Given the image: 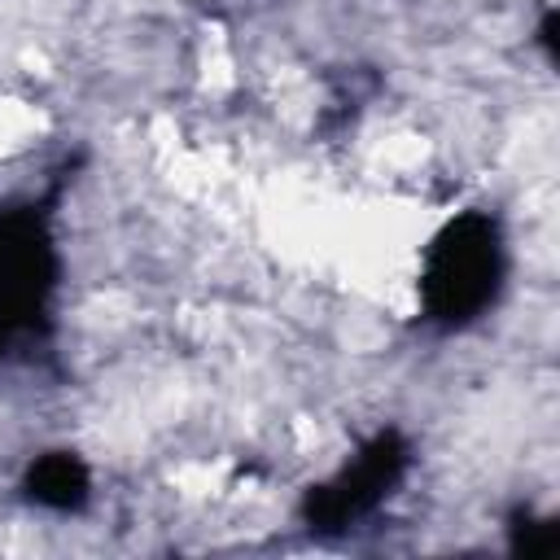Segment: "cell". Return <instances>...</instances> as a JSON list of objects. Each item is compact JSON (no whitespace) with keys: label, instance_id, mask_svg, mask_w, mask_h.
<instances>
[{"label":"cell","instance_id":"277c9868","mask_svg":"<svg viewBox=\"0 0 560 560\" xmlns=\"http://www.w3.org/2000/svg\"><path fill=\"white\" fill-rule=\"evenodd\" d=\"M26 499L48 512H79L92 494V472L74 451H44L26 468Z\"/></svg>","mask_w":560,"mask_h":560},{"label":"cell","instance_id":"7a4b0ae2","mask_svg":"<svg viewBox=\"0 0 560 560\" xmlns=\"http://www.w3.org/2000/svg\"><path fill=\"white\" fill-rule=\"evenodd\" d=\"M57 289V245L44 214L4 210L0 214V354L48 311Z\"/></svg>","mask_w":560,"mask_h":560},{"label":"cell","instance_id":"3957f363","mask_svg":"<svg viewBox=\"0 0 560 560\" xmlns=\"http://www.w3.org/2000/svg\"><path fill=\"white\" fill-rule=\"evenodd\" d=\"M407 464H411V446L402 442V433H394V429L376 433L368 446H359V455L346 468H337V477H328L324 486L311 490V499H306L311 525L337 529V525L363 521L368 512H376L389 499V490L402 481Z\"/></svg>","mask_w":560,"mask_h":560},{"label":"cell","instance_id":"6da1fadb","mask_svg":"<svg viewBox=\"0 0 560 560\" xmlns=\"http://www.w3.org/2000/svg\"><path fill=\"white\" fill-rule=\"evenodd\" d=\"M508 276L503 228L486 210L446 219L420 258V306L442 328H464L486 315Z\"/></svg>","mask_w":560,"mask_h":560}]
</instances>
